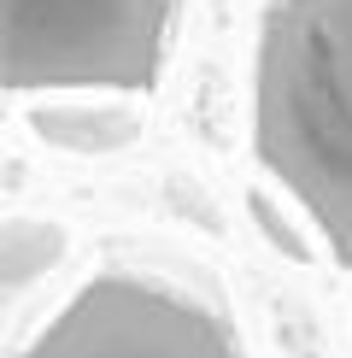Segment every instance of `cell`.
I'll list each match as a JSON object with an SVG mask.
<instances>
[{"label": "cell", "instance_id": "cell-1", "mask_svg": "<svg viewBox=\"0 0 352 358\" xmlns=\"http://www.w3.org/2000/svg\"><path fill=\"white\" fill-rule=\"evenodd\" d=\"M264 171L352 264V0H276L258 41Z\"/></svg>", "mask_w": 352, "mask_h": 358}, {"label": "cell", "instance_id": "cell-2", "mask_svg": "<svg viewBox=\"0 0 352 358\" xmlns=\"http://www.w3.org/2000/svg\"><path fill=\"white\" fill-rule=\"evenodd\" d=\"M165 0H0V77L24 88H153Z\"/></svg>", "mask_w": 352, "mask_h": 358}, {"label": "cell", "instance_id": "cell-3", "mask_svg": "<svg viewBox=\"0 0 352 358\" xmlns=\"http://www.w3.org/2000/svg\"><path fill=\"white\" fill-rule=\"evenodd\" d=\"M18 358H241L229 323L147 276L106 271Z\"/></svg>", "mask_w": 352, "mask_h": 358}, {"label": "cell", "instance_id": "cell-4", "mask_svg": "<svg viewBox=\"0 0 352 358\" xmlns=\"http://www.w3.org/2000/svg\"><path fill=\"white\" fill-rule=\"evenodd\" d=\"M65 259V229L41 217H6L0 223V288L24 294L36 276H47Z\"/></svg>", "mask_w": 352, "mask_h": 358}, {"label": "cell", "instance_id": "cell-5", "mask_svg": "<svg viewBox=\"0 0 352 358\" xmlns=\"http://www.w3.org/2000/svg\"><path fill=\"white\" fill-rule=\"evenodd\" d=\"M36 136H47L65 153H117L141 136V117L129 112H36Z\"/></svg>", "mask_w": 352, "mask_h": 358}, {"label": "cell", "instance_id": "cell-6", "mask_svg": "<svg viewBox=\"0 0 352 358\" xmlns=\"http://www.w3.org/2000/svg\"><path fill=\"white\" fill-rule=\"evenodd\" d=\"M253 217H258V229L270 235V247H276V252H288L293 264H305V259H311V247H305V235L293 229L288 217H276V206L264 200V194H253Z\"/></svg>", "mask_w": 352, "mask_h": 358}]
</instances>
